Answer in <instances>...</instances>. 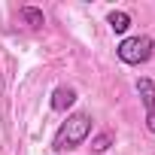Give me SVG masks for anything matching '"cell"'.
I'll list each match as a JSON object with an SVG mask.
<instances>
[{
    "instance_id": "277c9868",
    "label": "cell",
    "mask_w": 155,
    "mask_h": 155,
    "mask_svg": "<svg viewBox=\"0 0 155 155\" xmlns=\"http://www.w3.org/2000/svg\"><path fill=\"white\" fill-rule=\"evenodd\" d=\"M137 94H140L146 113H155V82L146 79V76H143V79H137Z\"/></svg>"
},
{
    "instance_id": "5b68a950",
    "label": "cell",
    "mask_w": 155,
    "mask_h": 155,
    "mask_svg": "<svg viewBox=\"0 0 155 155\" xmlns=\"http://www.w3.org/2000/svg\"><path fill=\"white\" fill-rule=\"evenodd\" d=\"M107 25L113 28V34H125V31L131 28V15H128L125 9H113V12L107 15Z\"/></svg>"
},
{
    "instance_id": "3957f363",
    "label": "cell",
    "mask_w": 155,
    "mask_h": 155,
    "mask_svg": "<svg viewBox=\"0 0 155 155\" xmlns=\"http://www.w3.org/2000/svg\"><path fill=\"white\" fill-rule=\"evenodd\" d=\"M73 104H76V88L58 85V88L52 91V110H55V113H67Z\"/></svg>"
},
{
    "instance_id": "ba28073f",
    "label": "cell",
    "mask_w": 155,
    "mask_h": 155,
    "mask_svg": "<svg viewBox=\"0 0 155 155\" xmlns=\"http://www.w3.org/2000/svg\"><path fill=\"white\" fill-rule=\"evenodd\" d=\"M146 128L155 134V113H146Z\"/></svg>"
},
{
    "instance_id": "6da1fadb",
    "label": "cell",
    "mask_w": 155,
    "mask_h": 155,
    "mask_svg": "<svg viewBox=\"0 0 155 155\" xmlns=\"http://www.w3.org/2000/svg\"><path fill=\"white\" fill-rule=\"evenodd\" d=\"M91 134V113H70L67 122L55 131L52 137V149L55 152H70L76 146H82Z\"/></svg>"
},
{
    "instance_id": "7a4b0ae2",
    "label": "cell",
    "mask_w": 155,
    "mask_h": 155,
    "mask_svg": "<svg viewBox=\"0 0 155 155\" xmlns=\"http://www.w3.org/2000/svg\"><path fill=\"white\" fill-rule=\"evenodd\" d=\"M152 49H155L152 37L137 34V37H125V40L116 46V55H119L122 64H128V67H140V64H146V61L152 58Z\"/></svg>"
},
{
    "instance_id": "52a82bcc",
    "label": "cell",
    "mask_w": 155,
    "mask_h": 155,
    "mask_svg": "<svg viewBox=\"0 0 155 155\" xmlns=\"http://www.w3.org/2000/svg\"><path fill=\"white\" fill-rule=\"evenodd\" d=\"M110 146H113V134H110V131H101V134L91 140V152H107Z\"/></svg>"
},
{
    "instance_id": "8992f818",
    "label": "cell",
    "mask_w": 155,
    "mask_h": 155,
    "mask_svg": "<svg viewBox=\"0 0 155 155\" xmlns=\"http://www.w3.org/2000/svg\"><path fill=\"white\" fill-rule=\"evenodd\" d=\"M18 15H21V21H28L31 28H43V25H46V15H43V9H37V6H21Z\"/></svg>"
}]
</instances>
